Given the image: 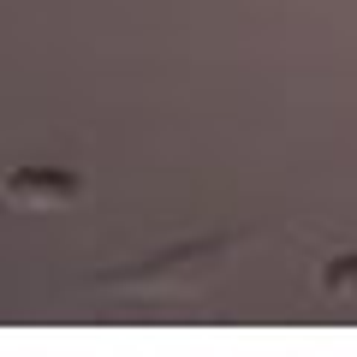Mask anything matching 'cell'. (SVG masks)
<instances>
[{
    "label": "cell",
    "mask_w": 357,
    "mask_h": 357,
    "mask_svg": "<svg viewBox=\"0 0 357 357\" xmlns=\"http://www.w3.org/2000/svg\"><path fill=\"white\" fill-rule=\"evenodd\" d=\"M232 244V232H208V238H185V244H167V250L143 256V262H126V268H107L96 286H137V292H161V286H178V274L197 262H215L220 250Z\"/></svg>",
    "instance_id": "cell-1"
},
{
    "label": "cell",
    "mask_w": 357,
    "mask_h": 357,
    "mask_svg": "<svg viewBox=\"0 0 357 357\" xmlns=\"http://www.w3.org/2000/svg\"><path fill=\"white\" fill-rule=\"evenodd\" d=\"M0 197L6 203H77L84 178L66 173V167H13L0 178Z\"/></svg>",
    "instance_id": "cell-2"
},
{
    "label": "cell",
    "mask_w": 357,
    "mask_h": 357,
    "mask_svg": "<svg viewBox=\"0 0 357 357\" xmlns=\"http://www.w3.org/2000/svg\"><path fill=\"white\" fill-rule=\"evenodd\" d=\"M321 280H328V292H357V250L351 256H333V262L321 268Z\"/></svg>",
    "instance_id": "cell-3"
}]
</instances>
